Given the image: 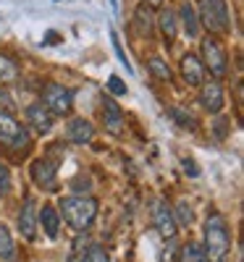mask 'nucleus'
<instances>
[{
    "label": "nucleus",
    "instance_id": "29",
    "mask_svg": "<svg viewBox=\"0 0 244 262\" xmlns=\"http://www.w3.org/2000/svg\"><path fill=\"white\" fill-rule=\"evenodd\" d=\"M184 170L189 173V176H197V173H199V170H197V165H194L192 160H184Z\"/></svg>",
    "mask_w": 244,
    "mask_h": 262
},
{
    "label": "nucleus",
    "instance_id": "23",
    "mask_svg": "<svg viewBox=\"0 0 244 262\" xmlns=\"http://www.w3.org/2000/svg\"><path fill=\"white\" fill-rule=\"evenodd\" d=\"M82 262H110V257H108V252L103 249V247H97V244H92L90 249L84 252V257H82Z\"/></svg>",
    "mask_w": 244,
    "mask_h": 262
},
{
    "label": "nucleus",
    "instance_id": "7",
    "mask_svg": "<svg viewBox=\"0 0 244 262\" xmlns=\"http://www.w3.org/2000/svg\"><path fill=\"white\" fill-rule=\"evenodd\" d=\"M32 181L45 191H55L58 189V165L48 158L34 160L32 163Z\"/></svg>",
    "mask_w": 244,
    "mask_h": 262
},
{
    "label": "nucleus",
    "instance_id": "4",
    "mask_svg": "<svg viewBox=\"0 0 244 262\" xmlns=\"http://www.w3.org/2000/svg\"><path fill=\"white\" fill-rule=\"evenodd\" d=\"M0 144L8 149H27V144H29V134L6 111H0Z\"/></svg>",
    "mask_w": 244,
    "mask_h": 262
},
{
    "label": "nucleus",
    "instance_id": "10",
    "mask_svg": "<svg viewBox=\"0 0 244 262\" xmlns=\"http://www.w3.org/2000/svg\"><path fill=\"white\" fill-rule=\"evenodd\" d=\"M27 121L34 131H39V134H48L53 128V113L42 102H34V105L27 107Z\"/></svg>",
    "mask_w": 244,
    "mask_h": 262
},
{
    "label": "nucleus",
    "instance_id": "26",
    "mask_svg": "<svg viewBox=\"0 0 244 262\" xmlns=\"http://www.w3.org/2000/svg\"><path fill=\"white\" fill-rule=\"evenodd\" d=\"M176 215H179V221H176V226H189L192 223V210H189V205L187 202H179L176 205Z\"/></svg>",
    "mask_w": 244,
    "mask_h": 262
},
{
    "label": "nucleus",
    "instance_id": "20",
    "mask_svg": "<svg viewBox=\"0 0 244 262\" xmlns=\"http://www.w3.org/2000/svg\"><path fill=\"white\" fill-rule=\"evenodd\" d=\"M18 79V66L8 58V55H0V81L3 84H11Z\"/></svg>",
    "mask_w": 244,
    "mask_h": 262
},
{
    "label": "nucleus",
    "instance_id": "27",
    "mask_svg": "<svg viewBox=\"0 0 244 262\" xmlns=\"http://www.w3.org/2000/svg\"><path fill=\"white\" fill-rule=\"evenodd\" d=\"M8 191H11V173L3 163H0V196H6Z\"/></svg>",
    "mask_w": 244,
    "mask_h": 262
},
{
    "label": "nucleus",
    "instance_id": "8",
    "mask_svg": "<svg viewBox=\"0 0 244 262\" xmlns=\"http://www.w3.org/2000/svg\"><path fill=\"white\" fill-rule=\"evenodd\" d=\"M152 223H155V228H158V233L163 236V238H173L176 236V217H173V212L168 210V205L166 202H160V200H155L152 202Z\"/></svg>",
    "mask_w": 244,
    "mask_h": 262
},
{
    "label": "nucleus",
    "instance_id": "2",
    "mask_svg": "<svg viewBox=\"0 0 244 262\" xmlns=\"http://www.w3.org/2000/svg\"><path fill=\"white\" fill-rule=\"evenodd\" d=\"M60 212H63V221L74 231H87L97 217V202L92 196L71 194V196H63L60 200Z\"/></svg>",
    "mask_w": 244,
    "mask_h": 262
},
{
    "label": "nucleus",
    "instance_id": "18",
    "mask_svg": "<svg viewBox=\"0 0 244 262\" xmlns=\"http://www.w3.org/2000/svg\"><path fill=\"white\" fill-rule=\"evenodd\" d=\"M134 29L139 37H150L152 32V13L147 11V6H139L137 13H134Z\"/></svg>",
    "mask_w": 244,
    "mask_h": 262
},
{
    "label": "nucleus",
    "instance_id": "17",
    "mask_svg": "<svg viewBox=\"0 0 244 262\" xmlns=\"http://www.w3.org/2000/svg\"><path fill=\"white\" fill-rule=\"evenodd\" d=\"M179 18H181L184 32H187L189 37H197V34H199V18H197L192 3H181V16H179Z\"/></svg>",
    "mask_w": 244,
    "mask_h": 262
},
{
    "label": "nucleus",
    "instance_id": "19",
    "mask_svg": "<svg viewBox=\"0 0 244 262\" xmlns=\"http://www.w3.org/2000/svg\"><path fill=\"white\" fill-rule=\"evenodd\" d=\"M0 259H16V247H13V238L8 233V228L0 223Z\"/></svg>",
    "mask_w": 244,
    "mask_h": 262
},
{
    "label": "nucleus",
    "instance_id": "28",
    "mask_svg": "<svg viewBox=\"0 0 244 262\" xmlns=\"http://www.w3.org/2000/svg\"><path fill=\"white\" fill-rule=\"evenodd\" d=\"M108 92H110V95H126V84H124L118 76H110V79H108Z\"/></svg>",
    "mask_w": 244,
    "mask_h": 262
},
{
    "label": "nucleus",
    "instance_id": "5",
    "mask_svg": "<svg viewBox=\"0 0 244 262\" xmlns=\"http://www.w3.org/2000/svg\"><path fill=\"white\" fill-rule=\"evenodd\" d=\"M42 105H45L53 116H66L74 105L71 90H66V86L58 84V81H50L45 90H42Z\"/></svg>",
    "mask_w": 244,
    "mask_h": 262
},
{
    "label": "nucleus",
    "instance_id": "1",
    "mask_svg": "<svg viewBox=\"0 0 244 262\" xmlns=\"http://www.w3.org/2000/svg\"><path fill=\"white\" fill-rule=\"evenodd\" d=\"M205 257L208 262H226L229 252H231V236H229V226L223 221V215H208L205 221Z\"/></svg>",
    "mask_w": 244,
    "mask_h": 262
},
{
    "label": "nucleus",
    "instance_id": "21",
    "mask_svg": "<svg viewBox=\"0 0 244 262\" xmlns=\"http://www.w3.org/2000/svg\"><path fill=\"white\" fill-rule=\"evenodd\" d=\"M181 262H208L205 249L199 247V244H194V242L184 244V249H181Z\"/></svg>",
    "mask_w": 244,
    "mask_h": 262
},
{
    "label": "nucleus",
    "instance_id": "11",
    "mask_svg": "<svg viewBox=\"0 0 244 262\" xmlns=\"http://www.w3.org/2000/svg\"><path fill=\"white\" fill-rule=\"evenodd\" d=\"M199 102H202L205 111L218 113L223 107V86L218 81H202V92H199Z\"/></svg>",
    "mask_w": 244,
    "mask_h": 262
},
{
    "label": "nucleus",
    "instance_id": "6",
    "mask_svg": "<svg viewBox=\"0 0 244 262\" xmlns=\"http://www.w3.org/2000/svg\"><path fill=\"white\" fill-rule=\"evenodd\" d=\"M202 58H205V63H202V66H208L210 74H215L218 79L226 74L229 58H226L223 45H220V42H218L215 37H205V39H202Z\"/></svg>",
    "mask_w": 244,
    "mask_h": 262
},
{
    "label": "nucleus",
    "instance_id": "12",
    "mask_svg": "<svg viewBox=\"0 0 244 262\" xmlns=\"http://www.w3.org/2000/svg\"><path fill=\"white\" fill-rule=\"evenodd\" d=\"M92 137H95V128L84 118H71L69 126H66V139L71 144H87V142H92Z\"/></svg>",
    "mask_w": 244,
    "mask_h": 262
},
{
    "label": "nucleus",
    "instance_id": "3",
    "mask_svg": "<svg viewBox=\"0 0 244 262\" xmlns=\"http://www.w3.org/2000/svg\"><path fill=\"white\" fill-rule=\"evenodd\" d=\"M199 18L213 34H226L231 29V16L226 0H199Z\"/></svg>",
    "mask_w": 244,
    "mask_h": 262
},
{
    "label": "nucleus",
    "instance_id": "16",
    "mask_svg": "<svg viewBox=\"0 0 244 262\" xmlns=\"http://www.w3.org/2000/svg\"><path fill=\"white\" fill-rule=\"evenodd\" d=\"M39 223H42V228H45V233L50 236V238H58V226H60V221H58V210L55 207H42V212H39Z\"/></svg>",
    "mask_w": 244,
    "mask_h": 262
},
{
    "label": "nucleus",
    "instance_id": "24",
    "mask_svg": "<svg viewBox=\"0 0 244 262\" xmlns=\"http://www.w3.org/2000/svg\"><path fill=\"white\" fill-rule=\"evenodd\" d=\"M171 118H176V123L179 126H184V128H197V123H194V118L187 113V111H181V107H171Z\"/></svg>",
    "mask_w": 244,
    "mask_h": 262
},
{
    "label": "nucleus",
    "instance_id": "9",
    "mask_svg": "<svg viewBox=\"0 0 244 262\" xmlns=\"http://www.w3.org/2000/svg\"><path fill=\"white\" fill-rule=\"evenodd\" d=\"M18 231L27 242H34L37 236V210H34V200L27 196L24 207H21V215H18Z\"/></svg>",
    "mask_w": 244,
    "mask_h": 262
},
{
    "label": "nucleus",
    "instance_id": "30",
    "mask_svg": "<svg viewBox=\"0 0 244 262\" xmlns=\"http://www.w3.org/2000/svg\"><path fill=\"white\" fill-rule=\"evenodd\" d=\"M71 186H74L76 191H82V189H84V191H90V184H87V181H82V179H76V181H74Z\"/></svg>",
    "mask_w": 244,
    "mask_h": 262
},
{
    "label": "nucleus",
    "instance_id": "15",
    "mask_svg": "<svg viewBox=\"0 0 244 262\" xmlns=\"http://www.w3.org/2000/svg\"><path fill=\"white\" fill-rule=\"evenodd\" d=\"M158 24H160V32L168 42H173V37L179 34V16H176L173 11H163L158 16Z\"/></svg>",
    "mask_w": 244,
    "mask_h": 262
},
{
    "label": "nucleus",
    "instance_id": "25",
    "mask_svg": "<svg viewBox=\"0 0 244 262\" xmlns=\"http://www.w3.org/2000/svg\"><path fill=\"white\" fill-rule=\"evenodd\" d=\"M110 42H113V50H116V55H118V60L126 66V71L131 74V63H129V55L124 53V48H121V39H118V34L116 32H110Z\"/></svg>",
    "mask_w": 244,
    "mask_h": 262
},
{
    "label": "nucleus",
    "instance_id": "13",
    "mask_svg": "<svg viewBox=\"0 0 244 262\" xmlns=\"http://www.w3.org/2000/svg\"><path fill=\"white\" fill-rule=\"evenodd\" d=\"M181 74H184V81L189 86H199L202 79H205V66H202V60H199L197 55L187 53L181 58Z\"/></svg>",
    "mask_w": 244,
    "mask_h": 262
},
{
    "label": "nucleus",
    "instance_id": "31",
    "mask_svg": "<svg viewBox=\"0 0 244 262\" xmlns=\"http://www.w3.org/2000/svg\"><path fill=\"white\" fill-rule=\"evenodd\" d=\"M147 3H150V6H160V3H163V0H147Z\"/></svg>",
    "mask_w": 244,
    "mask_h": 262
},
{
    "label": "nucleus",
    "instance_id": "14",
    "mask_svg": "<svg viewBox=\"0 0 244 262\" xmlns=\"http://www.w3.org/2000/svg\"><path fill=\"white\" fill-rule=\"evenodd\" d=\"M103 123L110 134H121L124 131V113L121 107L116 105V100H103Z\"/></svg>",
    "mask_w": 244,
    "mask_h": 262
},
{
    "label": "nucleus",
    "instance_id": "22",
    "mask_svg": "<svg viewBox=\"0 0 244 262\" xmlns=\"http://www.w3.org/2000/svg\"><path fill=\"white\" fill-rule=\"evenodd\" d=\"M147 69L152 71V76H155V79H160V81H168V79H171V69H168V66H166L160 58H150Z\"/></svg>",
    "mask_w": 244,
    "mask_h": 262
}]
</instances>
